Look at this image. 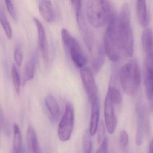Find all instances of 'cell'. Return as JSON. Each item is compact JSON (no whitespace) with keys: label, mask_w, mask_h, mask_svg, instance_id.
<instances>
[{"label":"cell","mask_w":153,"mask_h":153,"mask_svg":"<svg viewBox=\"0 0 153 153\" xmlns=\"http://www.w3.org/2000/svg\"><path fill=\"white\" fill-rule=\"evenodd\" d=\"M137 126L136 142L137 145L142 144L144 137L145 129V118L143 108L141 105H138L137 109Z\"/></svg>","instance_id":"obj_13"},{"label":"cell","mask_w":153,"mask_h":153,"mask_svg":"<svg viewBox=\"0 0 153 153\" xmlns=\"http://www.w3.org/2000/svg\"><path fill=\"white\" fill-rule=\"evenodd\" d=\"M38 58V53L36 51L33 53L25 66L22 78V83L23 84H25L27 82L32 80L34 77Z\"/></svg>","instance_id":"obj_15"},{"label":"cell","mask_w":153,"mask_h":153,"mask_svg":"<svg viewBox=\"0 0 153 153\" xmlns=\"http://www.w3.org/2000/svg\"><path fill=\"white\" fill-rule=\"evenodd\" d=\"M36 24L38 35L39 46L44 61L47 63L49 60V51L47 37L44 26L40 21L36 18H33Z\"/></svg>","instance_id":"obj_10"},{"label":"cell","mask_w":153,"mask_h":153,"mask_svg":"<svg viewBox=\"0 0 153 153\" xmlns=\"http://www.w3.org/2000/svg\"><path fill=\"white\" fill-rule=\"evenodd\" d=\"M136 8L138 22L142 27L146 28L149 23V15L146 1L143 0L137 1Z\"/></svg>","instance_id":"obj_16"},{"label":"cell","mask_w":153,"mask_h":153,"mask_svg":"<svg viewBox=\"0 0 153 153\" xmlns=\"http://www.w3.org/2000/svg\"><path fill=\"white\" fill-rule=\"evenodd\" d=\"M118 29L122 53L126 56H132L134 49V36L130 7L127 3L124 4L121 7L118 16Z\"/></svg>","instance_id":"obj_1"},{"label":"cell","mask_w":153,"mask_h":153,"mask_svg":"<svg viewBox=\"0 0 153 153\" xmlns=\"http://www.w3.org/2000/svg\"><path fill=\"white\" fill-rule=\"evenodd\" d=\"M0 22L2 26L6 36L9 39L12 37V30L11 27L6 17L5 12L2 6L0 5Z\"/></svg>","instance_id":"obj_22"},{"label":"cell","mask_w":153,"mask_h":153,"mask_svg":"<svg viewBox=\"0 0 153 153\" xmlns=\"http://www.w3.org/2000/svg\"><path fill=\"white\" fill-rule=\"evenodd\" d=\"M105 53L104 48L102 46L99 47L96 56L93 63V70L95 73L100 70L105 62Z\"/></svg>","instance_id":"obj_21"},{"label":"cell","mask_w":153,"mask_h":153,"mask_svg":"<svg viewBox=\"0 0 153 153\" xmlns=\"http://www.w3.org/2000/svg\"><path fill=\"white\" fill-rule=\"evenodd\" d=\"M144 85L147 99L153 98V62L145 61Z\"/></svg>","instance_id":"obj_12"},{"label":"cell","mask_w":153,"mask_h":153,"mask_svg":"<svg viewBox=\"0 0 153 153\" xmlns=\"http://www.w3.org/2000/svg\"><path fill=\"white\" fill-rule=\"evenodd\" d=\"M118 15L110 18L103 37V48L106 54L113 62L119 60L121 49L118 29Z\"/></svg>","instance_id":"obj_2"},{"label":"cell","mask_w":153,"mask_h":153,"mask_svg":"<svg viewBox=\"0 0 153 153\" xmlns=\"http://www.w3.org/2000/svg\"><path fill=\"white\" fill-rule=\"evenodd\" d=\"M61 36L63 43L74 64L81 69L85 67L87 58L78 41L66 29L62 30Z\"/></svg>","instance_id":"obj_5"},{"label":"cell","mask_w":153,"mask_h":153,"mask_svg":"<svg viewBox=\"0 0 153 153\" xmlns=\"http://www.w3.org/2000/svg\"><path fill=\"white\" fill-rule=\"evenodd\" d=\"M96 153H108V141L107 138L100 145Z\"/></svg>","instance_id":"obj_30"},{"label":"cell","mask_w":153,"mask_h":153,"mask_svg":"<svg viewBox=\"0 0 153 153\" xmlns=\"http://www.w3.org/2000/svg\"><path fill=\"white\" fill-rule=\"evenodd\" d=\"M129 142V137L127 133L125 130H122L119 135V143L120 146L123 149L127 146Z\"/></svg>","instance_id":"obj_28"},{"label":"cell","mask_w":153,"mask_h":153,"mask_svg":"<svg viewBox=\"0 0 153 153\" xmlns=\"http://www.w3.org/2000/svg\"><path fill=\"white\" fill-rule=\"evenodd\" d=\"M26 141L29 153H34L39 147L36 131L32 126L30 125L26 133Z\"/></svg>","instance_id":"obj_18"},{"label":"cell","mask_w":153,"mask_h":153,"mask_svg":"<svg viewBox=\"0 0 153 153\" xmlns=\"http://www.w3.org/2000/svg\"><path fill=\"white\" fill-rule=\"evenodd\" d=\"M71 2L74 9L78 26L82 31L85 45L89 51H91L92 49L91 38L83 14L82 1H71Z\"/></svg>","instance_id":"obj_8"},{"label":"cell","mask_w":153,"mask_h":153,"mask_svg":"<svg viewBox=\"0 0 153 153\" xmlns=\"http://www.w3.org/2000/svg\"><path fill=\"white\" fill-rule=\"evenodd\" d=\"M98 133H97V141L100 145L102 144L106 137H105L106 130H105V125L103 121H101L98 126Z\"/></svg>","instance_id":"obj_26"},{"label":"cell","mask_w":153,"mask_h":153,"mask_svg":"<svg viewBox=\"0 0 153 153\" xmlns=\"http://www.w3.org/2000/svg\"><path fill=\"white\" fill-rule=\"evenodd\" d=\"M5 4L7 7V10L10 15L12 17L13 19L16 20H17V13L13 6V4L11 1L6 0L5 1Z\"/></svg>","instance_id":"obj_29"},{"label":"cell","mask_w":153,"mask_h":153,"mask_svg":"<svg viewBox=\"0 0 153 153\" xmlns=\"http://www.w3.org/2000/svg\"><path fill=\"white\" fill-rule=\"evenodd\" d=\"M80 76L82 83L91 103L99 99L97 85L93 73L90 68L84 67L81 69Z\"/></svg>","instance_id":"obj_7"},{"label":"cell","mask_w":153,"mask_h":153,"mask_svg":"<svg viewBox=\"0 0 153 153\" xmlns=\"http://www.w3.org/2000/svg\"><path fill=\"white\" fill-rule=\"evenodd\" d=\"M114 103L106 95L104 101V115L105 125L108 132L113 134L116 130L117 125V118L115 113Z\"/></svg>","instance_id":"obj_9"},{"label":"cell","mask_w":153,"mask_h":153,"mask_svg":"<svg viewBox=\"0 0 153 153\" xmlns=\"http://www.w3.org/2000/svg\"><path fill=\"white\" fill-rule=\"evenodd\" d=\"M106 95L110 99L114 105H119L122 101L121 93L116 87H110Z\"/></svg>","instance_id":"obj_23"},{"label":"cell","mask_w":153,"mask_h":153,"mask_svg":"<svg viewBox=\"0 0 153 153\" xmlns=\"http://www.w3.org/2000/svg\"><path fill=\"white\" fill-rule=\"evenodd\" d=\"M38 8L41 16L47 22H52L54 21L55 13L51 1H40L39 3Z\"/></svg>","instance_id":"obj_14"},{"label":"cell","mask_w":153,"mask_h":153,"mask_svg":"<svg viewBox=\"0 0 153 153\" xmlns=\"http://www.w3.org/2000/svg\"><path fill=\"white\" fill-rule=\"evenodd\" d=\"M148 153H153V138L151 141L149 145Z\"/></svg>","instance_id":"obj_31"},{"label":"cell","mask_w":153,"mask_h":153,"mask_svg":"<svg viewBox=\"0 0 153 153\" xmlns=\"http://www.w3.org/2000/svg\"><path fill=\"white\" fill-rule=\"evenodd\" d=\"M119 79L121 87L127 94H135L141 83V73L138 61L133 59L124 65L120 71Z\"/></svg>","instance_id":"obj_3"},{"label":"cell","mask_w":153,"mask_h":153,"mask_svg":"<svg viewBox=\"0 0 153 153\" xmlns=\"http://www.w3.org/2000/svg\"><path fill=\"white\" fill-rule=\"evenodd\" d=\"M13 153H27L22 145V137L19 126L13 125Z\"/></svg>","instance_id":"obj_19"},{"label":"cell","mask_w":153,"mask_h":153,"mask_svg":"<svg viewBox=\"0 0 153 153\" xmlns=\"http://www.w3.org/2000/svg\"><path fill=\"white\" fill-rule=\"evenodd\" d=\"M45 104L51 116L53 117L58 116L60 112V107L57 100L53 95H47L45 99Z\"/></svg>","instance_id":"obj_20"},{"label":"cell","mask_w":153,"mask_h":153,"mask_svg":"<svg viewBox=\"0 0 153 153\" xmlns=\"http://www.w3.org/2000/svg\"><path fill=\"white\" fill-rule=\"evenodd\" d=\"M82 146L83 153H92V142L89 130H86L84 134Z\"/></svg>","instance_id":"obj_25"},{"label":"cell","mask_w":153,"mask_h":153,"mask_svg":"<svg viewBox=\"0 0 153 153\" xmlns=\"http://www.w3.org/2000/svg\"><path fill=\"white\" fill-rule=\"evenodd\" d=\"M112 1L102 0L86 1L85 13L90 24L99 28L107 24Z\"/></svg>","instance_id":"obj_4"},{"label":"cell","mask_w":153,"mask_h":153,"mask_svg":"<svg viewBox=\"0 0 153 153\" xmlns=\"http://www.w3.org/2000/svg\"><path fill=\"white\" fill-rule=\"evenodd\" d=\"M14 60L17 65L20 66L22 63L23 58V53L21 48L19 46L17 47L14 50Z\"/></svg>","instance_id":"obj_27"},{"label":"cell","mask_w":153,"mask_h":153,"mask_svg":"<svg viewBox=\"0 0 153 153\" xmlns=\"http://www.w3.org/2000/svg\"><path fill=\"white\" fill-rule=\"evenodd\" d=\"M11 76L15 91L17 93L19 94L20 91L21 79L17 67L15 64L13 65L12 66Z\"/></svg>","instance_id":"obj_24"},{"label":"cell","mask_w":153,"mask_h":153,"mask_svg":"<svg viewBox=\"0 0 153 153\" xmlns=\"http://www.w3.org/2000/svg\"><path fill=\"white\" fill-rule=\"evenodd\" d=\"M34 153H41L40 152V149H39V147L36 150V152Z\"/></svg>","instance_id":"obj_32"},{"label":"cell","mask_w":153,"mask_h":153,"mask_svg":"<svg viewBox=\"0 0 153 153\" xmlns=\"http://www.w3.org/2000/svg\"><path fill=\"white\" fill-rule=\"evenodd\" d=\"M141 40L146 58L153 59V32L151 29L146 28L143 31Z\"/></svg>","instance_id":"obj_11"},{"label":"cell","mask_w":153,"mask_h":153,"mask_svg":"<svg viewBox=\"0 0 153 153\" xmlns=\"http://www.w3.org/2000/svg\"><path fill=\"white\" fill-rule=\"evenodd\" d=\"M91 104V121H90L89 131L91 136H93L96 134L99 126V117H100L99 99L94 101Z\"/></svg>","instance_id":"obj_17"},{"label":"cell","mask_w":153,"mask_h":153,"mask_svg":"<svg viewBox=\"0 0 153 153\" xmlns=\"http://www.w3.org/2000/svg\"><path fill=\"white\" fill-rule=\"evenodd\" d=\"M74 113L73 106L71 102L65 105L64 114L58 125L57 134L62 142H66L71 138L73 130Z\"/></svg>","instance_id":"obj_6"}]
</instances>
